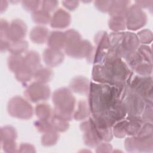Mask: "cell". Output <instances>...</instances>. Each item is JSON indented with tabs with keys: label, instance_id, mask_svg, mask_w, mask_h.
<instances>
[{
	"label": "cell",
	"instance_id": "obj_1",
	"mask_svg": "<svg viewBox=\"0 0 153 153\" xmlns=\"http://www.w3.org/2000/svg\"><path fill=\"white\" fill-rule=\"evenodd\" d=\"M126 87L90 83L88 106L91 114L106 111L122 102Z\"/></svg>",
	"mask_w": 153,
	"mask_h": 153
},
{
	"label": "cell",
	"instance_id": "obj_2",
	"mask_svg": "<svg viewBox=\"0 0 153 153\" xmlns=\"http://www.w3.org/2000/svg\"><path fill=\"white\" fill-rule=\"evenodd\" d=\"M111 48L120 58H125L138 48L139 39L131 32L112 33L109 36Z\"/></svg>",
	"mask_w": 153,
	"mask_h": 153
},
{
	"label": "cell",
	"instance_id": "obj_3",
	"mask_svg": "<svg viewBox=\"0 0 153 153\" xmlns=\"http://www.w3.org/2000/svg\"><path fill=\"white\" fill-rule=\"evenodd\" d=\"M53 102L55 105L53 115L66 120L72 118L75 100L68 89L61 88L56 90L53 93Z\"/></svg>",
	"mask_w": 153,
	"mask_h": 153
},
{
	"label": "cell",
	"instance_id": "obj_4",
	"mask_svg": "<svg viewBox=\"0 0 153 153\" xmlns=\"http://www.w3.org/2000/svg\"><path fill=\"white\" fill-rule=\"evenodd\" d=\"M66 53L75 58L89 57L93 47L87 41H81L80 35L74 30L65 32Z\"/></svg>",
	"mask_w": 153,
	"mask_h": 153
},
{
	"label": "cell",
	"instance_id": "obj_5",
	"mask_svg": "<svg viewBox=\"0 0 153 153\" xmlns=\"http://www.w3.org/2000/svg\"><path fill=\"white\" fill-rule=\"evenodd\" d=\"M152 78L135 76L127 82L128 87L140 96L146 103L152 104Z\"/></svg>",
	"mask_w": 153,
	"mask_h": 153
},
{
	"label": "cell",
	"instance_id": "obj_6",
	"mask_svg": "<svg viewBox=\"0 0 153 153\" xmlns=\"http://www.w3.org/2000/svg\"><path fill=\"white\" fill-rule=\"evenodd\" d=\"M123 102L128 116H139L145 108L144 100L128 86L124 92Z\"/></svg>",
	"mask_w": 153,
	"mask_h": 153
},
{
	"label": "cell",
	"instance_id": "obj_7",
	"mask_svg": "<svg viewBox=\"0 0 153 153\" xmlns=\"http://www.w3.org/2000/svg\"><path fill=\"white\" fill-rule=\"evenodd\" d=\"M8 111L10 115L22 119L30 118L33 114L30 105L20 97H14L8 102Z\"/></svg>",
	"mask_w": 153,
	"mask_h": 153
},
{
	"label": "cell",
	"instance_id": "obj_8",
	"mask_svg": "<svg viewBox=\"0 0 153 153\" xmlns=\"http://www.w3.org/2000/svg\"><path fill=\"white\" fill-rule=\"evenodd\" d=\"M126 24L130 30H137L146 22L145 13L136 4L128 8L125 16Z\"/></svg>",
	"mask_w": 153,
	"mask_h": 153
},
{
	"label": "cell",
	"instance_id": "obj_9",
	"mask_svg": "<svg viewBox=\"0 0 153 153\" xmlns=\"http://www.w3.org/2000/svg\"><path fill=\"white\" fill-rule=\"evenodd\" d=\"M25 94L29 100L33 102L46 100L50 96V88L44 83L36 81L27 87Z\"/></svg>",
	"mask_w": 153,
	"mask_h": 153
},
{
	"label": "cell",
	"instance_id": "obj_10",
	"mask_svg": "<svg viewBox=\"0 0 153 153\" xmlns=\"http://www.w3.org/2000/svg\"><path fill=\"white\" fill-rule=\"evenodd\" d=\"M81 130L84 131V140L87 145L96 146L102 140L96 129L91 117L81 124Z\"/></svg>",
	"mask_w": 153,
	"mask_h": 153
},
{
	"label": "cell",
	"instance_id": "obj_11",
	"mask_svg": "<svg viewBox=\"0 0 153 153\" xmlns=\"http://www.w3.org/2000/svg\"><path fill=\"white\" fill-rule=\"evenodd\" d=\"M152 137H137L127 138L126 140V147L128 151H146L148 146L152 147Z\"/></svg>",
	"mask_w": 153,
	"mask_h": 153
},
{
	"label": "cell",
	"instance_id": "obj_12",
	"mask_svg": "<svg viewBox=\"0 0 153 153\" xmlns=\"http://www.w3.org/2000/svg\"><path fill=\"white\" fill-rule=\"evenodd\" d=\"M26 27L22 20L16 19L10 25L7 32V39L13 42L21 40L26 35Z\"/></svg>",
	"mask_w": 153,
	"mask_h": 153
},
{
	"label": "cell",
	"instance_id": "obj_13",
	"mask_svg": "<svg viewBox=\"0 0 153 153\" xmlns=\"http://www.w3.org/2000/svg\"><path fill=\"white\" fill-rule=\"evenodd\" d=\"M64 56L59 50L49 48L44 52V60L45 63L50 66H55L60 63L63 60Z\"/></svg>",
	"mask_w": 153,
	"mask_h": 153
},
{
	"label": "cell",
	"instance_id": "obj_14",
	"mask_svg": "<svg viewBox=\"0 0 153 153\" xmlns=\"http://www.w3.org/2000/svg\"><path fill=\"white\" fill-rule=\"evenodd\" d=\"M69 14L63 9H59L54 13L51 20V26L53 27L63 28L67 27L70 23Z\"/></svg>",
	"mask_w": 153,
	"mask_h": 153
},
{
	"label": "cell",
	"instance_id": "obj_15",
	"mask_svg": "<svg viewBox=\"0 0 153 153\" xmlns=\"http://www.w3.org/2000/svg\"><path fill=\"white\" fill-rule=\"evenodd\" d=\"M47 42L50 48L56 50L63 48L66 45L65 33L58 31L52 32L48 37Z\"/></svg>",
	"mask_w": 153,
	"mask_h": 153
},
{
	"label": "cell",
	"instance_id": "obj_16",
	"mask_svg": "<svg viewBox=\"0 0 153 153\" xmlns=\"http://www.w3.org/2000/svg\"><path fill=\"white\" fill-rule=\"evenodd\" d=\"M128 3L130 2L126 1H112L108 11L112 17H125Z\"/></svg>",
	"mask_w": 153,
	"mask_h": 153
},
{
	"label": "cell",
	"instance_id": "obj_17",
	"mask_svg": "<svg viewBox=\"0 0 153 153\" xmlns=\"http://www.w3.org/2000/svg\"><path fill=\"white\" fill-rule=\"evenodd\" d=\"M70 87L74 91L80 94H85L89 91L90 84L87 79L78 76L74 78L71 83Z\"/></svg>",
	"mask_w": 153,
	"mask_h": 153
},
{
	"label": "cell",
	"instance_id": "obj_18",
	"mask_svg": "<svg viewBox=\"0 0 153 153\" xmlns=\"http://www.w3.org/2000/svg\"><path fill=\"white\" fill-rule=\"evenodd\" d=\"M23 65L35 72L39 68V57L35 51H29L23 57Z\"/></svg>",
	"mask_w": 153,
	"mask_h": 153
},
{
	"label": "cell",
	"instance_id": "obj_19",
	"mask_svg": "<svg viewBox=\"0 0 153 153\" xmlns=\"http://www.w3.org/2000/svg\"><path fill=\"white\" fill-rule=\"evenodd\" d=\"M48 32V31L47 28L42 26H36L30 32V39L35 42L41 44L47 39Z\"/></svg>",
	"mask_w": 153,
	"mask_h": 153
},
{
	"label": "cell",
	"instance_id": "obj_20",
	"mask_svg": "<svg viewBox=\"0 0 153 153\" xmlns=\"http://www.w3.org/2000/svg\"><path fill=\"white\" fill-rule=\"evenodd\" d=\"M36 116L40 120H47L51 115V109L49 105L41 103L38 105L35 108Z\"/></svg>",
	"mask_w": 153,
	"mask_h": 153
},
{
	"label": "cell",
	"instance_id": "obj_21",
	"mask_svg": "<svg viewBox=\"0 0 153 153\" xmlns=\"http://www.w3.org/2000/svg\"><path fill=\"white\" fill-rule=\"evenodd\" d=\"M35 79L38 82L44 83L48 81L52 77L51 71L48 68L38 69L33 74Z\"/></svg>",
	"mask_w": 153,
	"mask_h": 153
},
{
	"label": "cell",
	"instance_id": "obj_22",
	"mask_svg": "<svg viewBox=\"0 0 153 153\" xmlns=\"http://www.w3.org/2000/svg\"><path fill=\"white\" fill-rule=\"evenodd\" d=\"M89 108L84 100H80L78 103V108L74 114V117L77 120H83L89 115Z\"/></svg>",
	"mask_w": 153,
	"mask_h": 153
},
{
	"label": "cell",
	"instance_id": "obj_23",
	"mask_svg": "<svg viewBox=\"0 0 153 153\" xmlns=\"http://www.w3.org/2000/svg\"><path fill=\"white\" fill-rule=\"evenodd\" d=\"M32 17L34 22L41 24H46L50 20L49 13L43 9L34 11L32 13Z\"/></svg>",
	"mask_w": 153,
	"mask_h": 153
},
{
	"label": "cell",
	"instance_id": "obj_24",
	"mask_svg": "<svg viewBox=\"0 0 153 153\" xmlns=\"http://www.w3.org/2000/svg\"><path fill=\"white\" fill-rule=\"evenodd\" d=\"M23 64V58L19 54H13L9 56L8 59V65L11 71L16 72Z\"/></svg>",
	"mask_w": 153,
	"mask_h": 153
},
{
	"label": "cell",
	"instance_id": "obj_25",
	"mask_svg": "<svg viewBox=\"0 0 153 153\" xmlns=\"http://www.w3.org/2000/svg\"><path fill=\"white\" fill-rule=\"evenodd\" d=\"M27 47V42L23 40L10 42L8 50L13 54H19L25 51Z\"/></svg>",
	"mask_w": 153,
	"mask_h": 153
},
{
	"label": "cell",
	"instance_id": "obj_26",
	"mask_svg": "<svg viewBox=\"0 0 153 153\" xmlns=\"http://www.w3.org/2000/svg\"><path fill=\"white\" fill-rule=\"evenodd\" d=\"M126 25L125 17H112L109 21V27L114 31H119L124 29Z\"/></svg>",
	"mask_w": 153,
	"mask_h": 153
},
{
	"label": "cell",
	"instance_id": "obj_27",
	"mask_svg": "<svg viewBox=\"0 0 153 153\" xmlns=\"http://www.w3.org/2000/svg\"><path fill=\"white\" fill-rule=\"evenodd\" d=\"M17 137L16 130L10 126H5L1 129V142L7 140H14Z\"/></svg>",
	"mask_w": 153,
	"mask_h": 153
},
{
	"label": "cell",
	"instance_id": "obj_28",
	"mask_svg": "<svg viewBox=\"0 0 153 153\" xmlns=\"http://www.w3.org/2000/svg\"><path fill=\"white\" fill-rule=\"evenodd\" d=\"M51 124L55 130L63 131L68 129L69 124L68 120L53 115L51 118Z\"/></svg>",
	"mask_w": 153,
	"mask_h": 153
},
{
	"label": "cell",
	"instance_id": "obj_29",
	"mask_svg": "<svg viewBox=\"0 0 153 153\" xmlns=\"http://www.w3.org/2000/svg\"><path fill=\"white\" fill-rule=\"evenodd\" d=\"M127 120H121L114 125L113 132L117 137H124L126 135V127Z\"/></svg>",
	"mask_w": 153,
	"mask_h": 153
},
{
	"label": "cell",
	"instance_id": "obj_30",
	"mask_svg": "<svg viewBox=\"0 0 153 153\" xmlns=\"http://www.w3.org/2000/svg\"><path fill=\"white\" fill-rule=\"evenodd\" d=\"M58 139V134L53 131L47 132L42 137V145L45 146H50L54 145Z\"/></svg>",
	"mask_w": 153,
	"mask_h": 153
},
{
	"label": "cell",
	"instance_id": "obj_31",
	"mask_svg": "<svg viewBox=\"0 0 153 153\" xmlns=\"http://www.w3.org/2000/svg\"><path fill=\"white\" fill-rule=\"evenodd\" d=\"M35 126L38 130L42 132H50L56 131L51 123H49L47 120H40L35 123Z\"/></svg>",
	"mask_w": 153,
	"mask_h": 153
},
{
	"label": "cell",
	"instance_id": "obj_32",
	"mask_svg": "<svg viewBox=\"0 0 153 153\" xmlns=\"http://www.w3.org/2000/svg\"><path fill=\"white\" fill-rule=\"evenodd\" d=\"M136 72L142 75H148L151 73L152 71V64L150 63H142L137 65L134 69Z\"/></svg>",
	"mask_w": 153,
	"mask_h": 153
},
{
	"label": "cell",
	"instance_id": "obj_33",
	"mask_svg": "<svg viewBox=\"0 0 153 153\" xmlns=\"http://www.w3.org/2000/svg\"><path fill=\"white\" fill-rule=\"evenodd\" d=\"M138 52L141 54L145 60H146L148 63L152 64L151 51L149 47L145 45L140 46L138 49Z\"/></svg>",
	"mask_w": 153,
	"mask_h": 153
},
{
	"label": "cell",
	"instance_id": "obj_34",
	"mask_svg": "<svg viewBox=\"0 0 153 153\" xmlns=\"http://www.w3.org/2000/svg\"><path fill=\"white\" fill-rule=\"evenodd\" d=\"M138 38L143 44H147L152 41V33L148 30H143L138 33Z\"/></svg>",
	"mask_w": 153,
	"mask_h": 153
},
{
	"label": "cell",
	"instance_id": "obj_35",
	"mask_svg": "<svg viewBox=\"0 0 153 153\" xmlns=\"http://www.w3.org/2000/svg\"><path fill=\"white\" fill-rule=\"evenodd\" d=\"M41 2L37 1H22V5L23 7L26 9L27 10L29 11H35L36 10V8L39 7V4Z\"/></svg>",
	"mask_w": 153,
	"mask_h": 153
},
{
	"label": "cell",
	"instance_id": "obj_36",
	"mask_svg": "<svg viewBox=\"0 0 153 153\" xmlns=\"http://www.w3.org/2000/svg\"><path fill=\"white\" fill-rule=\"evenodd\" d=\"M42 7L47 11H51L58 5V2L56 1H42Z\"/></svg>",
	"mask_w": 153,
	"mask_h": 153
},
{
	"label": "cell",
	"instance_id": "obj_37",
	"mask_svg": "<svg viewBox=\"0 0 153 153\" xmlns=\"http://www.w3.org/2000/svg\"><path fill=\"white\" fill-rule=\"evenodd\" d=\"M4 150L7 152H14L16 148V144L14 140H7L1 142Z\"/></svg>",
	"mask_w": 153,
	"mask_h": 153
},
{
	"label": "cell",
	"instance_id": "obj_38",
	"mask_svg": "<svg viewBox=\"0 0 153 153\" xmlns=\"http://www.w3.org/2000/svg\"><path fill=\"white\" fill-rule=\"evenodd\" d=\"M111 2L112 1H95V6H96V7L100 11H102L104 12L108 11L109 9Z\"/></svg>",
	"mask_w": 153,
	"mask_h": 153
},
{
	"label": "cell",
	"instance_id": "obj_39",
	"mask_svg": "<svg viewBox=\"0 0 153 153\" xmlns=\"http://www.w3.org/2000/svg\"><path fill=\"white\" fill-rule=\"evenodd\" d=\"M63 5L70 10H73L78 5V1H63Z\"/></svg>",
	"mask_w": 153,
	"mask_h": 153
}]
</instances>
